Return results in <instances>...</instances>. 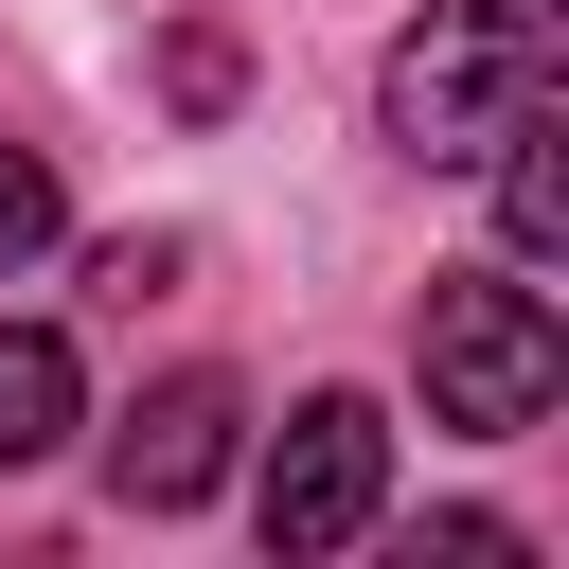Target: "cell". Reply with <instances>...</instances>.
Wrapping results in <instances>:
<instances>
[{
  "instance_id": "obj_2",
  "label": "cell",
  "mask_w": 569,
  "mask_h": 569,
  "mask_svg": "<svg viewBox=\"0 0 569 569\" xmlns=\"http://www.w3.org/2000/svg\"><path fill=\"white\" fill-rule=\"evenodd\" d=\"M409 338H427V427H462V445H516L569 391V320L533 302V267H427Z\"/></svg>"
},
{
  "instance_id": "obj_6",
  "label": "cell",
  "mask_w": 569,
  "mask_h": 569,
  "mask_svg": "<svg viewBox=\"0 0 569 569\" xmlns=\"http://www.w3.org/2000/svg\"><path fill=\"white\" fill-rule=\"evenodd\" d=\"M53 445H71V338L18 320L0 338V462H53Z\"/></svg>"
},
{
  "instance_id": "obj_3",
  "label": "cell",
  "mask_w": 569,
  "mask_h": 569,
  "mask_svg": "<svg viewBox=\"0 0 569 569\" xmlns=\"http://www.w3.org/2000/svg\"><path fill=\"white\" fill-rule=\"evenodd\" d=\"M373 498H391V427H373V391L284 409V445H267V480H249L267 551H356V533H373Z\"/></svg>"
},
{
  "instance_id": "obj_9",
  "label": "cell",
  "mask_w": 569,
  "mask_h": 569,
  "mask_svg": "<svg viewBox=\"0 0 569 569\" xmlns=\"http://www.w3.org/2000/svg\"><path fill=\"white\" fill-rule=\"evenodd\" d=\"M178 267H196V249H142V231H124V249H107V267H89V284H107V302H124V320H142V302H178Z\"/></svg>"
},
{
  "instance_id": "obj_5",
  "label": "cell",
  "mask_w": 569,
  "mask_h": 569,
  "mask_svg": "<svg viewBox=\"0 0 569 569\" xmlns=\"http://www.w3.org/2000/svg\"><path fill=\"white\" fill-rule=\"evenodd\" d=\"M480 160H498V231H516V267H551V249H569V124H551V107H516Z\"/></svg>"
},
{
  "instance_id": "obj_8",
  "label": "cell",
  "mask_w": 569,
  "mask_h": 569,
  "mask_svg": "<svg viewBox=\"0 0 569 569\" xmlns=\"http://www.w3.org/2000/svg\"><path fill=\"white\" fill-rule=\"evenodd\" d=\"M36 249H53V160H36V142H0V284H18Z\"/></svg>"
},
{
  "instance_id": "obj_7",
  "label": "cell",
  "mask_w": 569,
  "mask_h": 569,
  "mask_svg": "<svg viewBox=\"0 0 569 569\" xmlns=\"http://www.w3.org/2000/svg\"><path fill=\"white\" fill-rule=\"evenodd\" d=\"M231 89H249V36H231V18H178V36H160V107H178V124H231Z\"/></svg>"
},
{
  "instance_id": "obj_1",
  "label": "cell",
  "mask_w": 569,
  "mask_h": 569,
  "mask_svg": "<svg viewBox=\"0 0 569 569\" xmlns=\"http://www.w3.org/2000/svg\"><path fill=\"white\" fill-rule=\"evenodd\" d=\"M551 71H569V0H427V36L391 53V142L462 178L516 107H551Z\"/></svg>"
},
{
  "instance_id": "obj_4",
  "label": "cell",
  "mask_w": 569,
  "mask_h": 569,
  "mask_svg": "<svg viewBox=\"0 0 569 569\" xmlns=\"http://www.w3.org/2000/svg\"><path fill=\"white\" fill-rule=\"evenodd\" d=\"M231 427H249V409H231V373L142 391V409L107 427V498H124V516H196V498L231 480Z\"/></svg>"
}]
</instances>
